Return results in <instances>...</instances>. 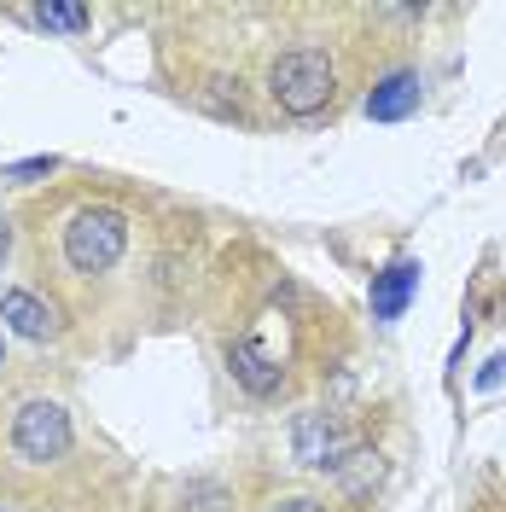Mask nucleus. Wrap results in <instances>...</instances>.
Here are the masks:
<instances>
[{
    "label": "nucleus",
    "instance_id": "f257e3e1",
    "mask_svg": "<svg viewBox=\"0 0 506 512\" xmlns=\"http://www.w3.org/2000/svg\"><path fill=\"white\" fill-rule=\"evenodd\" d=\"M128 251V216L123 210H111V204H82L70 227H64V262L76 268V274H111Z\"/></svg>",
    "mask_w": 506,
    "mask_h": 512
},
{
    "label": "nucleus",
    "instance_id": "f03ea898",
    "mask_svg": "<svg viewBox=\"0 0 506 512\" xmlns=\"http://www.w3.org/2000/svg\"><path fill=\"white\" fill-rule=\"evenodd\" d=\"M268 94L285 117H315L332 105V59L320 47H291L268 70Z\"/></svg>",
    "mask_w": 506,
    "mask_h": 512
},
{
    "label": "nucleus",
    "instance_id": "7ed1b4c3",
    "mask_svg": "<svg viewBox=\"0 0 506 512\" xmlns=\"http://www.w3.org/2000/svg\"><path fill=\"white\" fill-rule=\"evenodd\" d=\"M12 454L24 466H53L70 454V414L47 396H30L18 414H12Z\"/></svg>",
    "mask_w": 506,
    "mask_h": 512
},
{
    "label": "nucleus",
    "instance_id": "20e7f679",
    "mask_svg": "<svg viewBox=\"0 0 506 512\" xmlns=\"http://www.w3.org/2000/svg\"><path fill=\"white\" fill-rule=\"evenodd\" d=\"M355 448H361V437H355L338 414H326V408H309V414L291 419V460H297V466L338 472Z\"/></svg>",
    "mask_w": 506,
    "mask_h": 512
},
{
    "label": "nucleus",
    "instance_id": "39448f33",
    "mask_svg": "<svg viewBox=\"0 0 506 512\" xmlns=\"http://www.w3.org/2000/svg\"><path fill=\"white\" fill-rule=\"evenodd\" d=\"M0 332H18V338H30V344H47V338H59V309L53 303H41L35 291H0Z\"/></svg>",
    "mask_w": 506,
    "mask_h": 512
},
{
    "label": "nucleus",
    "instance_id": "423d86ee",
    "mask_svg": "<svg viewBox=\"0 0 506 512\" xmlns=\"http://www.w3.org/2000/svg\"><path fill=\"white\" fill-rule=\"evenodd\" d=\"M419 262L402 256V262H390L384 274H373V320H402L408 315V303L419 297Z\"/></svg>",
    "mask_w": 506,
    "mask_h": 512
},
{
    "label": "nucleus",
    "instance_id": "0eeeda50",
    "mask_svg": "<svg viewBox=\"0 0 506 512\" xmlns=\"http://www.w3.org/2000/svg\"><path fill=\"white\" fill-rule=\"evenodd\" d=\"M419 111V70H390L379 88L367 94V117L373 123H402Z\"/></svg>",
    "mask_w": 506,
    "mask_h": 512
},
{
    "label": "nucleus",
    "instance_id": "6e6552de",
    "mask_svg": "<svg viewBox=\"0 0 506 512\" xmlns=\"http://www.w3.org/2000/svg\"><path fill=\"white\" fill-rule=\"evenodd\" d=\"M227 367H233V379L245 384L251 396H280V384H285V373L262 355V344L256 338H239L233 344V355H227Z\"/></svg>",
    "mask_w": 506,
    "mask_h": 512
},
{
    "label": "nucleus",
    "instance_id": "1a4fd4ad",
    "mask_svg": "<svg viewBox=\"0 0 506 512\" xmlns=\"http://www.w3.org/2000/svg\"><path fill=\"white\" fill-rule=\"evenodd\" d=\"M30 18L41 30H59V35H82L94 24V12L82 0H41V6H30Z\"/></svg>",
    "mask_w": 506,
    "mask_h": 512
},
{
    "label": "nucleus",
    "instance_id": "9d476101",
    "mask_svg": "<svg viewBox=\"0 0 506 512\" xmlns=\"http://www.w3.org/2000/svg\"><path fill=\"white\" fill-rule=\"evenodd\" d=\"M181 512H233V495L222 483H187V507Z\"/></svg>",
    "mask_w": 506,
    "mask_h": 512
},
{
    "label": "nucleus",
    "instance_id": "9b49d317",
    "mask_svg": "<svg viewBox=\"0 0 506 512\" xmlns=\"http://www.w3.org/2000/svg\"><path fill=\"white\" fill-rule=\"evenodd\" d=\"M338 472H344V483L349 489H367V483H379V454H367V448H355V454H349L344 466H338Z\"/></svg>",
    "mask_w": 506,
    "mask_h": 512
},
{
    "label": "nucleus",
    "instance_id": "f8f14e48",
    "mask_svg": "<svg viewBox=\"0 0 506 512\" xmlns=\"http://www.w3.org/2000/svg\"><path fill=\"white\" fill-rule=\"evenodd\" d=\"M53 169H59V158H24V163H6L0 175H6V181H41V175H53Z\"/></svg>",
    "mask_w": 506,
    "mask_h": 512
},
{
    "label": "nucleus",
    "instance_id": "ddd939ff",
    "mask_svg": "<svg viewBox=\"0 0 506 512\" xmlns=\"http://www.w3.org/2000/svg\"><path fill=\"white\" fill-rule=\"evenodd\" d=\"M495 384H506V355H489L477 367V390H495Z\"/></svg>",
    "mask_w": 506,
    "mask_h": 512
},
{
    "label": "nucleus",
    "instance_id": "4468645a",
    "mask_svg": "<svg viewBox=\"0 0 506 512\" xmlns=\"http://www.w3.org/2000/svg\"><path fill=\"white\" fill-rule=\"evenodd\" d=\"M268 512H332L326 501H315V495H285V501H274Z\"/></svg>",
    "mask_w": 506,
    "mask_h": 512
},
{
    "label": "nucleus",
    "instance_id": "2eb2a0df",
    "mask_svg": "<svg viewBox=\"0 0 506 512\" xmlns=\"http://www.w3.org/2000/svg\"><path fill=\"white\" fill-rule=\"evenodd\" d=\"M6 251H12V222L0 216V262H6Z\"/></svg>",
    "mask_w": 506,
    "mask_h": 512
},
{
    "label": "nucleus",
    "instance_id": "dca6fc26",
    "mask_svg": "<svg viewBox=\"0 0 506 512\" xmlns=\"http://www.w3.org/2000/svg\"><path fill=\"white\" fill-rule=\"evenodd\" d=\"M0 361H6V344H0Z\"/></svg>",
    "mask_w": 506,
    "mask_h": 512
}]
</instances>
